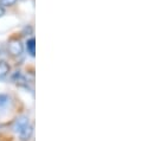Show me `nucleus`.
I'll return each mask as SVG.
<instances>
[{"label":"nucleus","instance_id":"1","mask_svg":"<svg viewBox=\"0 0 153 141\" xmlns=\"http://www.w3.org/2000/svg\"><path fill=\"white\" fill-rule=\"evenodd\" d=\"M7 50H8L10 55H12L14 57H18V56H22L23 55L24 46H23V44H22L20 40H12V42L8 43Z\"/></svg>","mask_w":153,"mask_h":141},{"label":"nucleus","instance_id":"2","mask_svg":"<svg viewBox=\"0 0 153 141\" xmlns=\"http://www.w3.org/2000/svg\"><path fill=\"white\" fill-rule=\"evenodd\" d=\"M27 125H30V120H29V117H27V116L23 115V116H20V117H18V119H17V121H16V123H14L13 129H14V132H16V133H19V132H20L22 129H24Z\"/></svg>","mask_w":153,"mask_h":141},{"label":"nucleus","instance_id":"3","mask_svg":"<svg viewBox=\"0 0 153 141\" xmlns=\"http://www.w3.org/2000/svg\"><path fill=\"white\" fill-rule=\"evenodd\" d=\"M32 134H33V127L31 125H27L24 129H22L19 132V137L23 141H29L31 139Z\"/></svg>","mask_w":153,"mask_h":141},{"label":"nucleus","instance_id":"4","mask_svg":"<svg viewBox=\"0 0 153 141\" xmlns=\"http://www.w3.org/2000/svg\"><path fill=\"white\" fill-rule=\"evenodd\" d=\"M26 47H27V52L33 57L36 53V40L35 38H30L26 42Z\"/></svg>","mask_w":153,"mask_h":141},{"label":"nucleus","instance_id":"5","mask_svg":"<svg viewBox=\"0 0 153 141\" xmlns=\"http://www.w3.org/2000/svg\"><path fill=\"white\" fill-rule=\"evenodd\" d=\"M11 70V68H10V65L7 64V62H5V61H0V78L1 77H5L8 72Z\"/></svg>","mask_w":153,"mask_h":141},{"label":"nucleus","instance_id":"6","mask_svg":"<svg viewBox=\"0 0 153 141\" xmlns=\"http://www.w3.org/2000/svg\"><path fill=\"white\" fill-rule=\"evenodd\" d=\"M8 103H10V97L5 94H0V109L5 108Z\"/></svg>","mask_w":153,"mask_h":141},{"label":"nucleus","instance_id":"7","mask_svg":"<svg viewBox=\"0 0 153 141\" xmlns=\"http://www.w3.org/2000/svg\"><path fill=\"white\" fill-rule=\"evenodd\" d=\"M18 0H0V5L2 7H12L17 4Z\"/></svg>","mask_w":153,"mask_h":141},{"label":"nucleus","instance_id":"8","mask_svg":"<svg viewBox=\"0 0 153 141\" xmlns=\"http://www.w3.org/2000/svg\"><path fill=\"white\" fill-rule=\"evenodd\" d=\"M4 14H5V8H4V7L0 5V17H2Z\"/></svg>","mask_w":153,"mask_h":141}]
</instances>
